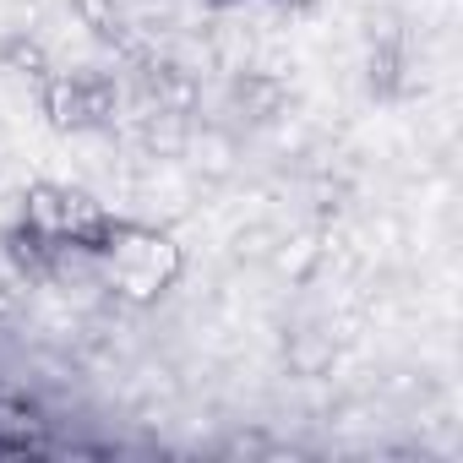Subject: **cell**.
<instances>
[{
    "label": "cell",
    "instance_id": "1",
    "mask_svg": "<svg viewBox=\"0 0 463 463\" xmlns=\"http://www.w3.org/2000/svg\"><path fill=\"white\" fill-rule=\"evenodd\" d=\"M93 273H99V289L115 295V300H158L164 289H175V279L185 273V257L169 235L147 223H115V235L93 251Z\"/></svg>",
    "mask_w": 463,
    "mask_h": 463
},
{
    "label": "cell",
    "instance_id": "4",
    "mask_svg": "<svg viewBox=\"0 0 463 463\" xmlns=\"http://www.w3.org/2000/svg\"><path fill=\"white\" fill-rule=\"evenodd\" d=\"M273 6H289V12H300V6H311V0H273Z\"/></svg>",
    "mask_w": 463,
    "mask_h": 463
},
{
    "label": "cell",
    "instance_id": "2",
    "mask_svg": "<svg viewBox=\"0 0 463 463\" xmlns=\"http://www.w3.org/2000/svg\"><path fill=\"white\" fill-rule=\"evenodd\" d=\"M17 223L28 229L39 246H50V257L61 262V257H93V251L115 235V223H120V218H115L104 202H93L88 191L44 180V185L28 191ZM50 273H55V268H50ZM44 284H50V279H44Z\"/></svg>",
    "mask_w": 463,
    "mask_h": 463
},
{
    "label": "cell",
    "instance_id": "3",
    "mask_svg": "<svg viewBox=\"0 0 463 463\" xmlns=\"http://www.w3.org/2000/svg\"><path fill=\"white\" fill-rule=\"evenodd\" d=\"M120 104H126L120 99V82L104 77V71H88V66L82 71H61L50 82V109L71 131H104V126H115Z\"/></svg>",
    "mask_w": 463,
    "mask_h": 463
}]
</instances>
